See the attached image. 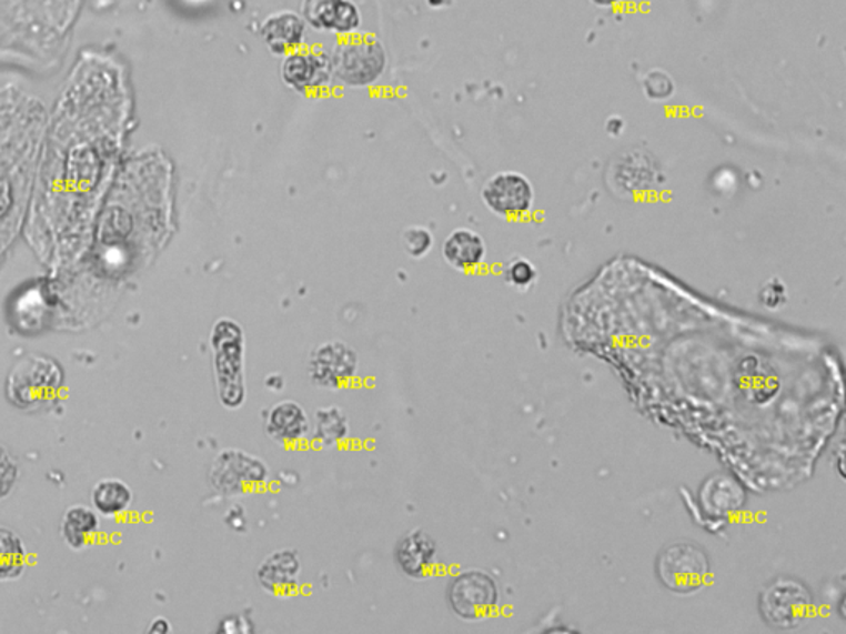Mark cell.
Returning a JSON list of instances; mask_svg holds the SVG:
<instances>
[{
    "label": "cell",
    "instance_id": "obj_3",
    "mask_svg": "<svg viewBox=\"0 0 846 634\" xmlns=\"http://www.w3.org/2000/svg\"><path fill=\"white\" fill-rule=\"evenodd\" d=\"M449 603L452 612L463 622H482L496 612L500 590L489 573L465 571L450 583Z\"/></svg>",
    "mask_w": 846,
    "mask_h": 634
},
{
    "label": "cell",
    "instance_id": "obj_1",
    "mask_svg": "<svg viewBox=\"0 0 846 634\" xmlns=\"http://www.w3.org/2000/svg\"><path fill=\"white\" fill-rule=\"evenodd\" d=\"M333 78L346 87L362 88L375 83L387 64L384 47L372 36L344 37L331 53Z\"/></svg>",
    "mask_w": 846,
    "mask_h": 634
},
{
    "label": "cell",
    "instance_id": "obj_17",
    "mask_svg": "<svg viewBox=\"0 0 846 634\" xmlns=\"http://www.w3.org/2000/svg\"><path fill=\"white\" fill-rule=\"evenodd\" d=\"M310 433L318 447H334L350 436V422L340 406H324L314 413Z\"/></svg>",
    "mask_w": 846,
    "mask_h": 634
},
{
    "label": "cell",
    "instance_id": "obj_27",
    "mask_svg": "<svg viewBox=\"0 0 846 634\" xmlns=\"http://www.w3.org/2000/svg\"><path fill=\"white\" fill-rule=\"evenodd\" d=\"M592 3H595V6L598 7H612L617 6V3H621L622 0H591Z\"/></svg>",
    "mask_w": 846,
    "mask_h": 634
},
{
    "label": "cell",
    "instance_id": "obj_12",
    "mask_svg": "<svg viewBox=\"0 0 846 634\" xmlns=\"http://www.w3.org/2000/svg\"><path fill=\"white\" fill-rule=\"evenodd\" d=\"M260 586L270 595L290 598L301 583V561L291 549H280L263 558L256 572Z\"/></svg>",
    "mask_w": 846,
    "mask_h": 634
},
{
    "label": "cell",
    "instance_id": "obj_16",
    "mask_svg": "<svg viewBox=\"0 0 846 634\" xmlns=\"http://www.w3.org/2000/svg\"><path fill=\"white\" fill-rule=\"evenodd\" d=\"M442 256L453 270L475 271L485 263L486 243L480 233L470 229H456L443 240Z\"/></svg>",
    "mask_w": 846,
    "mask_h": 634
},
{
    "label": "cell",
    "instance_id": "obj_14",
    "mask_svg": "<svg viewBox=\"0 0 846 634\" xmlns=\"http://www.w3.org/2000/svg\"><path fill=\"white\" fill-rule=\"evenodd\" d=\"M266 433L282 446H296L311 432V420L303 405L293 400L275 403L266 413Z\"/></svg>",
    "mask_w": 846,
    "mask_h": 634
},
{
    "label": "cell",
    "instance_id": "obj_22",
    "mask_svg": "<svg viewBox=\"0 0 846 634\" xmlns=\"http://www.w3.org/2000/svg\"><path fill=\"white\" fill-rule=\"evenodd\" d=\"M643 91L653 101H665L675 94V81L666 71L652 70L643 80Z\"/></svg>",
    "mask_w": 846,
    "mask_h": 634
},
{
    "label": "cell",
    "instance_id": "obj_19",
    "mask_svg": "<svg viewBox=\"0 0 846 634\" xmlns=\"http://www.w3.org/2000/svg\"><path fill=\"white\" fill-rule=\"evenodd\" d=\"M100 529V517L97 511L87 506L67 509L62 521V534L71 549H83L90 544V539Z\"/></svg>",
    "mask_w": 846,
    "mask_h": 634
},
{
    "label": "cell",
    "instance_id": "obj_18",
    "mask_svg": "<svg viewBox=\"0 0 846 634\" xmlns=\"http://www.w3.org/2000/svg\"><path fill=\"white\" fill-rule=\"evenodd\" d=\"M91 501H93L94 509L101 515L114 517V515L123 514L131 506V503H133V491H131V487L124 481L117 480V477H107V480H101L93 487Z\"/></svg>",
    "mask_w": 846,
    "mask_h": 634
},
{
    "label": "cell",
    "instance_id": "obj_24",
    "mask_svg": "<svg viewBox=\"0 0 846 634\" xmlns=\"http://www.w3.org/2000/svg\"><path fill=\"white\" fill-rule=\"evenodd\" d=\"M17 476H19V466H17L16 457L0 444V501L12 493Z\"/></svg>",
    "mask_w": 846,
    "mask_h": 634
},
{
    "label": "cell",
    "instance_id": "obj_15",
    "mask_svg": "<svg viewBox=\"0 0 846 634\" xmlns=\"http://www.w3.org/2000/svg\"><path fill=\"white\" fill-rule=\"evenodd\" d=\"M306 27L300 13L283 10L266 17L262 23V39L270 52L284 57L303 46Z\"/></svg>",
    "mask_w": 846,
    "mask_h": 634
},
{
    "label": "cell",
    "instance_id": "obj_10",
    "mask_svg": "<svg viewBox=\"0 0 846 634\" xmlns=\"http://www.w3.org/2000/svg\"><path fill=\"white\" fill-rule=\"evenodd\" d=\"M284 84L298 93L311 94L326 90L333 80L330 53L321 49H298L283 57Z\"/></svg>",
    "mask_w": 846,
    "mask_h": 634
},
{
    "label": "cell",
    "instance_id": "obj_4",
    "mask_svg": "<svg viewBox=\"0 0 846 634\" xmlns=\"http://www.w3.org/2000/svg\"><path fill=\"white\" fill-rule=\"evenodd\" d=\"M759 606L767 625L778 630H794L804 625L810 615L814 600L807 586L797 580L778 578L764 590Z\"/></svg>",
    "mask_w": 846,
    "mask_h": 634
},
{
    "label": "cell",
    "instance_id": "obj_23",
    "mask_svg": "<svg viewBox=\"0 0 846 634\" xmlns=\"http://www.w3.org/2000/svg\"><path fill=\"white\" fill-rule=\"evenodd\" d=\"M402 245L405 253L412 258H422L432 250L433 235L422 225H412L402 233Z\"/></svg>",
    "mask_w": 846,
    "mask_h": 634
},
{
    "label": "cell",
    "instance_id": "obj_5",
    "mask_svg": "<svg viewBox=\"0 0 846 634\" xmlns=\"http://www.w3.org/2000/svg\"><path fill=\"white\" fill-rule=\"evenodd\" d=\"M483 203L493 215L506 220L526 219L534 209L533 182L516 171H501L483 185Z\"/></svg>",
    "mask_w": 846,
    "mask_h": 634
},
{
    "label": "cell",
    "instance_id": "obj_20",
    "mask_svg": "<svg viewBox=\"0 0 846 634\" xmlns=\"http://www.w3.org/2000/svg\"><path fill=\"white\" fill-rule=\"evenodd\" d=\"M27 558L29 552L22 539L0 525V582L19 578L26 571Z\"/></svg>",
    "mask_w": 846,
    "mask_h": 634
},
{
    "label": "cell",
    "instance_id": "obj_8",
    "mask_svg": "<svg viewBox=\"0 0 846 634\" xmlns=\"http://www.w3.org/2000/svg\"><path fill=\"white\" fill-rule=\"evenodd\" d=\"M266 476L263 461L240 450H225L213 463V486L226 496L252 493L263 486Z\"/></svg>",
    "mask_w": 846,
    "mask_h": 634
},
{
    "label": "cell",
    "instance_id": "obj_21",
    "mask_svg": "<svg viewBox=\"0 0 846 634\" xmlns=\"http://www.w3.org/2000/svg\"><path fill=\"white\" fill-rule=\"evenodd\" d=\"M503 278L514 290L527 291L536 284L537 270L533 261L516 256L504 264Z\"/></svg>",
    "mask_w": 846,
    "mask_h": 634
},
{
    "label": "cell",
    "instance_id": "obj_13",
    "mask_svg": "<svg viewBox=\"0 0 846 634\" xmlns=\"http://www.w3.org/2000/svg\"><path fill=\"white\" fill-rule=\"evenodd\" d=\"M395 562L402 573L414 580L432 575L436 565V542L423 529H412L399 541Z\"/></svg>",
    "mask_w": 846,
    "mask_h": 634
},
{
    "label": "cell",
    "instance_id": "obj_11",
    "mask_svg": "<svg viewBox=\"0 0 846 634\" xmlns=\"http://www.w3.org/2000/svg\"><path fill=\"white\" fill-rule=\"evenodd\" d=\"M301 17L316 32L350 37L357 33L362 16L354 0H303Z\"/></svg>",
    "mask_w": 846,
    "mask_h": 634
},
{
    "label": "cell",
    "instance_id": "obj_7",
    "mask_svg": "<svg viewBox=\"0 0 846 634\" xmlns=\"http://www.w3.org/2000/svg\"><path fill=\"white\" fill-rule=\"evenodd\" d=\"M707 572L706 554L696 545H669L659 554L658 576L672 592L692 593L702 588Z\"/></svg>",
    "mask_w": 846,
    "mask_h": 634
},
{
    "label": "cell",
    "instance_id": "obj_2",
    "mask_svg": "<svg viewBox=\"0 0 846 634\" xmlns=\"http://www.w3.org/2000/svg\"><path fill=\"white\" fill-rule=\"evenodd\" d=\"M216 378L223 405L235 409L243 402V332L232 319H220L212 329Z\"/></svg>",
    "mask_w": 846,
    "mask_h": 634
},
{
    "label": "cell",
    "instance_id": "obj_6",
    "mask_svg": "<svg viewBox=\"0 0 846 634\" xmlns=\"http://www.w3.org/2000/svg\"><path fill=\"white\" fill-rule=\"evenodd\" d=\"M62 385V372L47 358L20 361L9 378V396L16 405L33 406L47 402Z\"/></svg>",
    "mask_w": 846,
    "mask_h": 634
},
{
    "label": "cell",
    "instance_id": "obj_9",
    "mask_svg": "<svg viewBox=\"0 0 846 634\" xmlns=\"http://www.w3.org/2000/svg\"><path fill=\"white\" fill-rule=\"evenodd\" d=\"M357 364V354L351 345L343 341H328L314 349L308 374L314 385L338 390L353 382Z\"/></svg>",
    "mask_w": 846,
    "mask_h": 634
},
{
    "label": "cell",
    "instance_id": "obj_26",
    "mask_svg": "<svg viewBox=\"0 0 846 634\" xmlns=\"http://www.w3.org/2000/svg\"><path fill=\"white\" fill-rule=\"evenodd\" d=\"M169 632H171V626H169V622L165 618H155L152 622L151 628H149V633L165 634Z\"/></svg>",
    "mask_w": 846,
    "mask_h": 634
},
{
    "label": "cell",
    "instance_id": "obj_25",
    "mask_svg": "<svg viewBox=\"0 0 846 634\" xmlns=\"http://www.w3.org/2000/svg\"><path fill=\"white\" fill-rule=\"evenodd\" d=\"M761 303L767 310H780L787 303V291H785L784 283L774 278L769 283L764 284L763 290H761Z\"/></svg>",
    "mask_w": 846,
    "mask_h": 634
}]
</instances>
